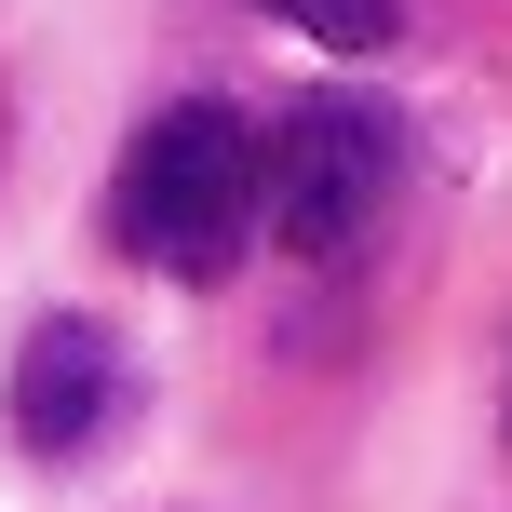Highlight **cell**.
<instances>
[{"label":"cell","instance_id":"obj_1","mask_svg":"<svg viewBox=\"0 0 512 512\" xmlns=\"http://www.w3.org/2000/svg\"><path fill=\"white\" fill-rule=\"evenodd\" d=\"M108 243L162 283H230L256 243V122L230 95H176L135 122L122 176H108Z\"/></svg>","mask_w":512,"mask_h":512},{"label":"cell","instance_id":"obj_2","mask_svg":"<svg viewBox=\"0 0 512 512\" xmlns=\"http://www.w3.org/2000/svg\"><path fill=\"white\" fill-rule=\"evenodd\" d=\"M391 203H405V122H391L378 95L324 81V95L270 108V135H256V216H270L283 256L351 270V256L391 230Z\"/></svg>","mask_w":512,"mask_h":512},{"label":"cell","instance_id":"obj_3","mask_svg":"<svg viewBox=\"0 0 512 512\" xmlns=\"http://www.w3.org/2000/svg\"><path fill=\"white\" fill-rule=\"evenodd\" d=\"M108 418H122V337L81 324V310L27 324V351H14V445L27 459H81Z\"/></svg>","mask_w":512,"mask_h":512},{"label":"cell","instance_id":"obj_4","mask_svg":"<svg viewBox=\"0 0 512 512\" xmlns=\"http://www.w3.org/2000/svg\"><path fill=\"white\" fill-rule=\"evenodd\" d=\"M256 14H283L297 41H324V54H391L405 0H256Z\"/></svg>","mask_w":512,"mask_h":512}]
</instances>
